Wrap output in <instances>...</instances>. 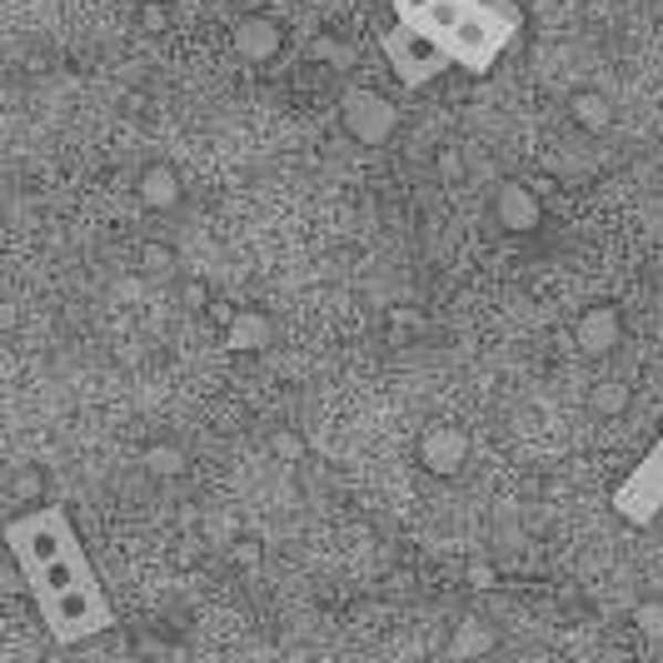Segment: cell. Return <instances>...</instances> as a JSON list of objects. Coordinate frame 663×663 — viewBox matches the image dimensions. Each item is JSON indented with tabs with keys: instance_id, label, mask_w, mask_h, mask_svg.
Instances as JSON below:
<instances>
[{
	"instance_id": "6da1fadb",
	"label": "cell",
	"mask_w": 663,
	"mask_h": 663,
	"mask_svg": "<svg viewBox=\"0 0 663 663\" xmlns=\"http://www.w3.org/2000/svg\"><path fill=\"white\" fill-rule=\"evenodd\" d=\"M35 603H41V623L55 643H85L111 629V599H105L95 569L81 573L75 583H65V589L35 593Z\"/></svg>"
},
{
	"instance_id": "7a4b0ae2",
	"label": "cell",
	"mask_w": 663,
	"mask_h": 663,
	"mask_svg": "<svg viewBox=\"0 0 663 663\" xmlns=\"http://www.w3.org/2000/svg\"><path fill=\"white\" fill-rule=\"evenodd\" d=\"M6 549H11L15 569L35 573V569H45V563L75 553L81 539H75V524H71V514H65V504H41V509H25L6 524Z\"/></svg>"
},
{
	"instance_id": "3957f363",
	"label": "cell",
	"mask_w": 663,
	"mask_h": 663,
	"mask_svg": "<svg viewBox=\"0 0 663 663\" xmlns=\"http://www.w3.org/2000/svg\"><path fill=\"white\" fill-rule=\"evenodd\" d=\"M514 31H519V15L499 11V6H489V0H469L464 21L454 25L449 35H444V45H449L454 65H464V71L484 75L494 61H499V51L509 45Z\"/></svg>"
},
{
	"instance_id": "277c9868",
	"label": "cell",
	"mask_w": 663,
	"mask_h": 663,
	"mask_svg": "<svg viewBox=\"0 0 663 663\" xmlns=\"http://www.w3.org/2000/svg\"><path fill=\"white\" fill-rule=\"evenodd\" d=\"M384 55H390L394 75H400V81L410 85V91H414V85H429L434 75H439L444 65L454 61L449 45H444L434 31L414 25V21H400L390 35H384Z\"/></svg>"
},
{
	"instance_id": "5b68a950",
	"label": "cell",
	"mask_w": 663,
	"mask_h": 663,
	"mask_svg": "<svg viewBox=\"0 0 663 663\" xmlns=\"http://www.w3.org/2000/svg\"><path fill=\"white\" fill-rule=\"evenodd\" d=\"M613 509H619L629 524H653L663 514V434L629 469V479L613 489Z\"/></svg>"
},
{
	"instance_id": "8992f818",
	"label": "cell",
	"mask_w": 663,
	"mask_h": 663,
	"mask_svg": "<svg viewBox=\"0 0 663 663\" xmlns=\"http://www.w3.org/2000/svg\"><path fill=\"white\" fill-rule=\"evenodd\" d=\"M141 190H145V200H151V205H175V195H180V190H175V175L170 170H145Z\"/></svg>"
},
{
	"instance_id": "52a82bcc",
	"label": "cell",
	"mask_w": 663,
	"mask_h": 663,
	"mask_svg": "<svg viewBox=\"0 0 663 663\" xmlns=\"http://www.w3.org/2000/svg\"><path fill=\"white\" fill-rule=\"evenodd\" d=\"M429 6H434V0H394V15H400V21H419Z\"/></svg>"
}]
</instances>
